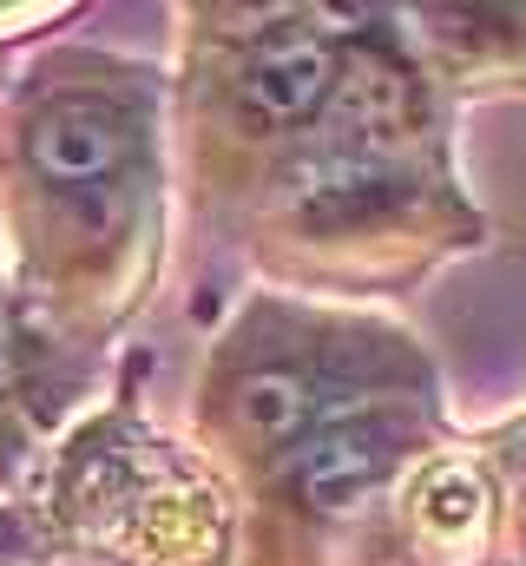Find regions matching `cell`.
Wrapping results in <instances>:
<instances>
[{
	"instance_id": "obj_1",
	"label": "cell",
	"mask_w": 526,
	"mask_h": 566,
	"mask_svg": "<svg viewBox=\"0 0 526 566\" xmlns=\"http://www.w3.org/2000/svg\"><path fill=\"white\" fill-rule=\"evenodd\" d=\"M132 145H138V133H132V119L119 106L73 93V99H53L33 119L27 158L46 185H99L132 158Z\"/></svg>"
},
{
	"instance_id": "obj_2",
	"label": "cell",
	"mask_w": 526,
	"mask_h": 566,
	"mask_svg": "<svg viewBox=\"0 0 526 566\" xmlns=\"http://www.w3.org/2000/svg\"><path fill=\"white\" fill-rule=\"evenodd\" d=\"M394 468V428L369 422V416H343V422H323L316 434H303L296 448V488L309 507H356L369 501Z\"/></svg>"
},
{
	"instance_id": "obj_3",
	"label": "cell",
	"mask_w": 526,
	"mask_h": 566,
	"mask_svg": "<svg viewBox=\"0 0 526 566\" xmlns=\"http://www.w3.org/2000/svg\"><path fill=\"white\" fill-rule=\"evenodd\" d=\"M329 80H336V53L323 33L309 27H290L276 40H263L244 66V113L251 126H296L309 119L323 99H329Z\"/></svg>"
},
{
	"instance_id": "obj_4",
	"label": "cell",
	"mask_w": 526,
	"mask_h": 566,
	"mask_svg": "<svg viewBox=\"0 0 526 566\" xmlns=\"http://www.w3.org/2000/svg\"><path fill=\"white\" fill-rule=\"evenodd\" d=\"M394 198V171L376 151L356 145H316L283 171V205L303 224H356Z\"/></svg>"
},
{
	"instance_id": "obj_5",
	"label": "cell",
	"mask_w": 526,
	"mask_h": 566,
	"mask_svg": "<svg viewBox=\"0 0 526 566\" xmlns=\"http://www.w3.org/2000/svg\"><path fill=\"white\" fill-rule=\"evenodd\" d=\"M329 126L343 133L336 145H356V151H376L382 139L408 133L414 119V80L401 73V60L376 53V46H356L336 60V80H329Z\"/></svg>"
},
{
	"instance_id": "obj_6",
	"label": "cell",
	"mask_w": 526,
	"mask_h": 566,
	"mask_svg": "<svg viewBox=\"0 0 526 566\" xmlns=\"http://www.w3.org/2000/svg\"><path fill=\"white\" fill-rule=\"evenodd\" d=\"M316 416V389L296 376V369H251L231 396V422L244 428L257 448H283L296 441Z\"/></svg>"
},
{
	"instance_id": "obj_7",
	"label": "cell",
	"mask_w": 526,
	"mask_h": 566,
	"mask_svg": "<svg viewBox=\"0 0 526 566\" xmlns=\"http://www.w3.org/2000/svg\"><path fill=\"white\" fill-rule=\"evenodd\" d=\"M487 514V488L467 474V468H441L428 488H421V521L434 534H474Z\"/></svg>"
}]
</instances>
